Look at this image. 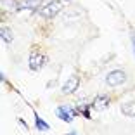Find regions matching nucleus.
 <instances>
[{
	"label": "nucleus",
	"mask_w": 135,
	"mask_h": 135,
	"mask_svg": "<svg viewBox=\"0 0 135 135\" xmlns=\"http://www.w3.org/2000/svg\"><path fill=\"white\" fill-rule=\"evenodd\" d=\"M56 116L61 119V121H64V123H73V119L76 118V116H80L78 113V107H71V106H66V104H62V106H59L56 109Z\"/></svg>",
	"instance_id": "4"
},
{
	"label": "nucleus",
	"mask_w": 135,
	"mask_h": 135,
	"mask_svg": "<svg viewBox=\"0 0 135 135\" xmlns=\"http://www.w3.org/2000/svg\"><path fill=\"white\" fill-rule=\"evenodd\" d=\"M76 107H78L80 116H83V118H87V119H92V111H94V106H92V102H90V104L81 102V104H78Z\"/></svg>",
	"instance_id": "9"
},
{
	"label": "nucleus",
	"mask_w": 135,
	"mask_h": 135,
	"mask_svg": "<svg viewBox=\"0 0 135 135\" xmlns=\"http://www.w3.org/2000/svg\"><path fill=\"white\" fill-rule=\"evenodd\" d=\"M114 97L113 95H107V94H100L97 95L95 99L92 100V106H94V111H106L107 107L113 104Z\"/></svg>",
	"instance_id": "6"
},
{
	"label": "nucleus",
	"mask_w": 135,
	"mask_h": 135,
	"mask_svg": "<svg viewBox=\"0 0 135 135\" xmlns=\"http://www.w3.org/2000/svg\"><path fill=\"white\" fill-rule=\"evenodd\" d=\"M35 2H40V0H35Z\"/></svg>",
	"instance_id": "16"
},
{
	"label": "nucleus",
	"mask_w": 135,
	"mask_h": 135,
	"mask_svg": "<svg viewBox=\"0 0 135 135\" xmlns=\"http://www.w3.org/2000/svg\"><path fill=\"white\" fill-rule=\"evenodd\" d=\"M47 62H49V56L45 52H40L38 49H33V50L30 52V57H28L30 71H33V73L42 71V69L47 66Z\"/></svg>",
	"instance_id": "2"
},
{
	"label": "nucleus",
	"mask_w": 135,
	"mask_h": 135,
	"mask_svg": "<svg viewBox=\"0 0 135 135\" xmlns=\"http://www.w3.org/2000/svg\"><path fill=\"white\" fill-rule=\"evenodd\" d=\"M0 38H2V42L7 45L12 44V40H14V35H12V30L9 28V26H2L0 28Z\"/></svg>",
	"instance_id": "10"
},
{
	"label": "nucleus",
	"mask_w": 135,
	"mask_h": 135,
	"mask_svg": "<svg viewBox=\"0 0 135 135\" xmlns=\"http://www.w3.org/2000/svg\"><path fill=\"white\" fill-rule=\"evenodd\" d=\"M62 9H64V2H61V0H49V2L42 4V7L35 14L45 21H50L56 16H59L61 12H62Z\"/></svg>",
	"instance_id": "1"
},
{
	"label": "nucleus",
	"mask_w": 135,
	"mask_h": 135,
	"mask_svg": "<svg viewBox=\"0 0 135 135\" xmlns=\"http://www.w3.org/2000/svg\"><path fill=\"white\" fill-rule=\"evenodd\" d=\"M64 2H71V0H64Z\"/></svg>",
	"instance_id": "15"
},
{
	"label": "nucleus",
	"mask_w": 135,
	"mask_h": 135,
	"mask_svg": "<svg viewBox=\"0 0 135 135\" xmlns=\"http://www.w3.org/2000/svg\"><path fill=\"white\" fill-rule=\"evenodd\" d=\"M80 85H81V78H80L78 73H75V75H71L66 80V83L62 85L61 92H62V95H73V94L80 88Z\"/></svg>",
	"instance_id": "5"
},
{
	"label": "nucleus",
	"mask_w": 135,
	"mask_h": 135,
	"mask_svg": "<svg viewBox=\"0 0 135 135\" xmlns=\"http://www.w3.org/2000/svg\"><path fill=\"white\" fill-rule=\"evenodd\" d=\"M64 135H78V132H76V130H71V132H68V133H64Z\"/></svg>",
	"instance_id": "14"
},
{
	"label": "nucleus",
	"mask_w": 135,
	"mask_h": 135,
	"mask_svg": "<svg viewBox=\"0 0 135 135\" xmlns=\"http://www.w3.org/2000/svg\"><path fill=\"white\" fill-rule=\"evenodd\" d=\"M33 118H35V121H33V127H35L38 132H49V130H50V125H49L36 111H33Z\"/></svg>",
	"instance_id": "7"
},
{
	"label": "nucleus",
	"mask_w": 135,
	"mask_h": 135,
	"mask_svg": "<svg viewBox=\"0 0 135 135\" xmlns=\"http://www.w3.org/2000/svg\"><path fill=\"white\" fill-rule=\"evenodd\" d=\"M128 80V75L125 69H111V71L106 75V78H104V83L107 85V87H121V85L127 83Z\"/></svg>",
	"instance_id": "3"
},
{
	"label": "nucleus",
	"mask_w": 135,
	"mask_h": 135,
	"mask_svg": "<svg viewBox=\"0 0 135 135\" xmlns=\"http://www.w3.org/2000/svg\"><path fill=\"white\" fill-rule=\"evenodd\" d=\"M130 44H132V52L135 56V28L133 26H130Z\"/></svg>",
	"instance_id": "12"
},
{
	"label": "nucleus",
	"mask_w": 135,
	"mask_h": 135,
	"mask_svg": "<svg viewBox=\"0 0 135 135\" xmlns=\"http://www.w3.org/2000/svg\"><path fill=\"white\" fill-rule=\"evenodd\" d=\"M119 111L121 114L127 116V118H133L135 119V100H128V102H123L119 106Z\"/></svg>",
	"instance_id": "8"
},
{
	"label": "nucleus",
	"mask_w": 135,
	"mask_h": 135,
	"mask_svg": "<svg viewBox=\"0 0 135 135\" xmlns=\"http://www.w3.org/2000/svg\"><path fill=\"white\" fill-rule=\"evenodd\" d=\"M0 80H2V83H4L5 87L9 88V90H12V92H16V94H19V90H17V88H14V87H12V83H11V81H9V80H7V76H5L4 73H0Z\"/></svg>",
	"instance_id": "11"
},
{
	"label": "nucleus",
	"mask_w": 135,
	"mask_h": 135,
	"mask_svg": "<svg viewBox=\"0 0 135 135\" xmlns=\"http://www.w3.org/2000/svg\"><path fill=\"white\" fill-rule=\"evenodd\" d=\"M17 121H19V123H21V125H23V128H24V130H30V127H28V123H26V121H24V119H23V118H17Z\"/></svg>",
	"instance_id": "13"
}]
</instances>
